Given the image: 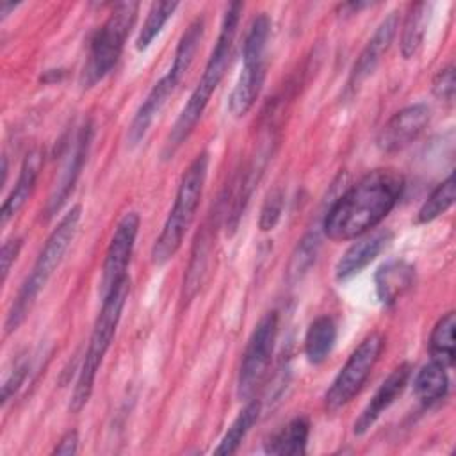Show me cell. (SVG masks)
<instances>
[{
	"label": "cell",
	"instance_id": "obj_18",
	"mask_svg": "<svg viewBox=\"0 0 456 456\" xmlns=\"http://www.w3.org/2000/svg\"><path fill=\"white\" fill-rule=\"evenodd\" d=\"M415 280V269L404 260H392L378 267L374 276L378 299L390 306L394 305L411 285Z\"/></svg>",
	"mask_w": 456,
	"mask_h": 456
},
{
	"label": "cell",
	"instance_id": "obj_20",
	"mask_svg": "<svg viewBox=\"0 0 456 456\" xmlns=\"http://www.w3.org/2000/svg\"><path fill=\"white\" fill-rule=\"evenodd\" d=\"M337 340V326L330 315L317 317L305 335V356L312 365H321Z\"/></svg>",
	"mask_w": 456,
	"mask_h": 456
},
{
	"label": "cell",
	"instance_id": "obj_25",
	"mask_svg": "<svg viewBox=\"0 0 456 456\" xmlns=\"http://www.w3.org/2000/svg\"><path fill=\"white\" fill-rule=\"evenodd\" d=\"M319 248H321L319 230L312 228L303 235V239L297 242V246L290 256V262L287 267V278L290 283H296L308 273V269L315 264Z\"/></svg>",
	"mask_w": 456,
	"mask_h": 456
},
{
	"label": "cell",
	"instance_id": "obj_19",
	"mask_svg": "<svg viewBox=\"0 0 456 456\" xmlns=\"http://www.w3.org/2000/svg\"><path fill=\"white\" fill-rule=\"evenodd\" d=\"M310 435V422L306 417L299 415L289 420L280 431H276L264 445L267 454L276 456H297L306 452Z\"/></svg>",
	"mask_w": 456,
	"mask_h": 456
},
{
	"label": "cell",
	"instance_id": "obj_14",
	"mask_svg": "<svg viewBox=\"0 0 456 456\" xmlns=\"http://www.w3.org/2000/svg\"><path fill=\"white\" fill-rule=\"evenodd\" d=\"M397 28H399V12L392 11L378 25L372 37L367 41V45L360 52L358 59L354 61L351 75H349V87L360 86L369 75H372V71L376 69V66L379 64L383 55L390 48V45L397 34Z\"/></svg>",
	"mask_w": 456,
	"mask_h": 456
},
{
	"label": "cell",
	"instance_id": "obj_7",
	"mask_svg": "<svg viewBox=\"0 0 456 456\" xmlns=\"http://www.w3.org/2000/svg\"><path fill=\"white\" fill-rule=\"evenodd\" d=\"M137 11V2L116 4L102 27L93 34L87 59L78 78L82 89L96 86L112 71L118 59L121 57L125 41L135 23Z\"/></svg>",
	"mask_w": 456,
	"mask_h": 456
},
{
	"label": "cell",
	"instance_id": "obj_22",
	"mask_svg": "<svg viewBox=\"0 0 456 456\" xmlns=\"http://www.w3.org/2000/svg\"><path fill=\"white\" fill-rule=\"evenodd\" d=\"M454 328L456 315L454 312H447L436 321L429 337L431 360L445 369L452 367L454 363Z\"/></svg>",
	"mask_w": 456,
	"mask_h": 456
},
{
	"label": "cell",
	"instance_id": "obj_28",
	"mask_svg": "<svg viewBox=\"0 0 456 456\" xmlns=\"http://www.w3.org/2000/svg\"><path fill=\"white\" fill-rule=\"evenodd\" d=\"M283 200H285V194L280 187L273 189L267 194V198L260 208V219H258V226L262 232H269L278 224L281 212H283Z\"/></svg>",
	"mask_w": 456,
	"mask_h": 456
},
{
	"label": "cell",
	"instance_id": "obj_5",
	"mask_svg": "<svg viewBox=\"0 0 456 456\" xmlns=\"http://www.w3.org/2000/svg\"><path fill=\"white\" fill-rule=\"evenodd\" d=\"M128 292H130V278L126 276L103 297V305L94 321V326H93V331L89 337V344H87V349H86L80 370H78V378H77V383H75V388L71 394L69 410L73 413L80 411L87 404V401L93 394L98 369H100V365L112 344V338L116 335V328L119 324L125 303L128 299Z\"/></svg>",
	"mask_w": 456,
	"mask_h": 456
},
{
	"label": "cell",
	"instance_id": "obj_31",
	"mask_svg": "<svg viewBox=\"0 0 456 456\" xmlns=\"http://www.w3.org/2000/svg\"><path fill=\"white\" fill-rule=\"evenodd\" d=\"M21 249V239H12L4 242L2 246V253H0V260H2V280L7 278L11 265L14 264V260L18 258V253Z\"/></svg>",
	"mask_w": 456,
	"mask_h": 456
},
{
	"label": "cell",
	"instance_id": "obj_2",
	"mask_svg": "<svg viewBox=\"0 0 456 456\" xmlns=\"http://www.w3.org/2000/svg\"><path fill=\"white\" fill-rule=\"evenodd\" d=\"M240 12H242V4L240 2H232L221 20V27H219V34H217V41L212 48V53L205 64L203 75L198 80L196 87L192 89L187 103L183 105V109L180 110L175 125L171 126V132L166 139V146H164V157L169 159L185 141L187 137L192 134V130L196 128L198 121L201 119L208 100L212 96V93L217 89L219 82L224 77V71L228 68L230 62V55H232V48H233V41H235V34H237V27H239V20H240Z\"/></svg>",
	"mask_w": 456,
	"mask_h": 456
},
{
	"label": "cell",
	"instance_id": "obj_15",
	"mask_svg": "<svg viewBox=\"0 0 456 456\" xmlns=\"http://www.w3.org/2000/svg\"><path fill=\"white\" fill-rule=\"evenodd\" d=\"M410 376H411L410 363H401L387 376V379L374 392L367 406L362 410L360 417L354 420V426H353L354 435H365L376 424V420L385 413V410H388L390 404L403 394Z\"/></svg>",
	"mask_w": 456,
	"mask_h": 456
},
{
	"label": "cell",
	"instance_id": "obj_6",
	"mask_svg": "<svg viewBox=\"0 0 456 456\" xmlns=\"http://www.w3.org/2000/svg\"><path fill=\"white\" fill-rule=\"evenodd\" d=\"M203 28H205V21L203 18H196L182 34L175 55H173V62L169 66V69L166 71V75H162L153 87L150 89V93L146 94V98L142 100V103L139 105L128 132H126V141L130 146H137L148 134L151 123L155 121V118L160 114L162 107L167 103L169 96L175 93V89L178 87V84L182 82L183 75L187 73V69L191 68L194 55L198 52V46L203 39Z\"/></svg>",
	"mask_w": 456,
	"mask_h": 456
},
{
	"label": "cell",
	"instance_id": "obj_23",
	"mask_svg": "<svg viewBox=\"0 0 456 456\" xmlns=\"http://www.w3.org/2000/svg\"><path fill=\"white\" fill-rule=\"evenodd\" d=\"M429 18V4L419 2L410 7V12L404 20L403 39H401V53L404 59H411L422 46L426 27Z\"/></svg>",
	"mask_w": 456,
	"mask_h": 456
},
{
	"label": "cell",
	"instance_id": "obj_33",
	"mask_svg": "<svg viewBox=\"0 0 456 456\" xmlns=\"http://www.w3.org/2000/svg\"><path fill=\"white\" fill-rule=\"evenodd\" d=\"M18 4H12V2H2L0 4V14H2V20L7 18V14L16 7Z\"/></svg>",
	"mask_w": 456,
	"mask_h": 456
},
{
	"label": "cell",
	"instance_id": "obj_29",
	"mask_svg": "<svg viewBox=\"0 0 456 456\" xmlns=\"http://www.w3.org/2000/svg\"><path fill=\"white\" fill-rule=\"evenodd\" d=\"M30 370V362L27 358H21L14 367L12 370L5 376L4 383H2V404L5 406L7 401L18 392V388L23 385L27 374Z\"/></svg>",
	"mask_w": 456,
	"mask_h": 456
},
{
	"label": "cell",
	"instance_id": "obj_32",
	"mask_svg": "<svg viewBox=\"0 0 456 456\" xmlns=\"http://www.w3.org/2000/svg\"><path fill=\"white\" fill-rule=\"evenodd\" d=\"M77 451H78V433L71 429L57 442L52 454H75Z\"/></svg>",
	"mask_w": 456,
	"mask_h": 456
},
{
	"label": "cell",
	"instance_id": "obj_12",
	"mask_svg": "<svg viewBox=\"0 0 456 456\" xmlns=\"http://www.w3.org/2000/svg\"><path fill=\"white\" fill-rule=\"evenodd\" d=\"M242 61L244 66L228 98V109L235 118L251 110L265 82V50H242Z\"/></svg>",
	"mask_w": 456,
	"mask_h": 456
},
{
	"label": "cell",
	"instance_id": "obj_16",
	"mask_svg": "<svg viewBox=\"0 0 456 456\" xmlns=\"http://www.w3.org/2000/svg\"><path fill=\"white\" fill-rule=\"evenodd\" d=\"M392 240L390 230H378L369 235H362L353 242L335 265V278L346 281L367 267Z\"/></svg>",
	"mask_w": 456,
	"mask_h": 456
},
{
	"label": "cell",
	"instance_id": "obj_4",
	"mask_svg": "<svg viewBox=\"0 0 456 456\" xmlns=\"http://www.w3.org/2000/svg\"><path fill=\"white\" fill-rule=\"evenodd\" d=\"M208 171V153L203 151L183 171L175 203L164 221L162 232L151 248V260L155 265H166L182 248L183 237L194 221L196 210L201 201L205 180Z\"/></svg>",
	"mask_w": 456,
	"mask_h": 456
},
{
	"label": "cell",
	"instance_id": "obj_21",
	"mask_svg": "<svg viewBox=\"0 0 456 456\" xmlns=\"http://www.w3.org/2000/svg\"><path fill=\"white\" fill-rule=\"evenodd\" d=\"M449 390V378H447V369L442 367L436 362H429L420 370L415 374L413 379V392L417 399L422 404H433L440 399L445 397Z\"/></svg>",
	"mask_w": 456,
	"mask_h": 456
},
{
	"label": "cell",
	"instance_id": "obj_3",
	"mask_svg": "<svg viewBox=\"0 0 456 456\" xmlns=\"http://www.w3.org/2000/svg\"><path fill=\"white\" fill-rule=\"evenodd\" d=\"M80 217H82V207L73 205L61 217L57 226L48 235V239H46L45 246L41 248L30 273L23 280V283H21V287H20L12 305H11V310H9L7 319H5V331L7 333L18 330V326L28 315V312H30L32 305L36 303L39 292L46 287L48 280L57 271L59 264L62 262V258H64V255L69 248V244L75 239Z\"/></svg>",
	"mask_w": 456,
	"mask_h": 456
},
{
	"label": "cell",
	"instance_id": "obj_26",
	"mask_svg": "<svg viewBox=\"0 0 456 456\" xmlns=\"http://www.w3.org/2000/svg\"><path fill=\"white\" fill-rule=\"evenodd\" d=\"M454 200H456V182H454V175H449L426 198V201L419 208L417 221L422 223V224L435 221L436 217H440L442 214H445L452 207Z\"/></svg>",
	"mask_w": 456,
	"mask_h": 456
},
{
	"label": "cell",
	"instance_id": "obj_10",
	"mask_svg": "<svg viewBox=\"0 0 456 456\" xmlns=\"http://www.w3.org/2000/svg\"><path fill=\"white\" fill-rule=\"evenodd\" d=\"M139 226H141V217L137 212H126L116 224L109 248L105 251V260L102 267V280H100L102 299L119 281L126 278V269L134 253Z\"/></svg>",
	"mask_w": 456,
	"mask_h": 456
},
{
	"label": "cell",
	"instance_id": "obj_8",
	"mask_svg": "<svg viewBox=\"0 0 456 456\" xmlns=\"http://www.w3.org/2000/svg\"><path fill=\"white\" fill-rule=\"evenodd\" d=\"M383 349V337L379 333H370L365 337L358 347L349 354L344 367L338 370L330 388L324 394V404L330 411L346 406L363 387L370 370L374 369L379 353Z\"/></svg>",
	"mask_w": 456,
	"mask_h": 456
},
{
	"label": "cell",
	"instance_id": "obj_30",
	"mask_svg": "<svg viewBox=\"0 0 456 456\" xmlns=\"http://www.w3.org/2000/svg\"><path fill=\"white\" fill-rule=\"evenodd\" d=\"M454 66L449 64L447 68L440 69L433 80V93L436 98L444 100V102H452L454 100Z\"/></svg>",
	"mask_w": 456,
	"mask_h": 456
},
{
	"label": "cell",
	"instance_id": "obj_1",
	"mask_svg": "<svg viewBox=\"0 0 456 456\" xmlns=\"http://www.w3.org/2000/svg\"><path fill=\"white\" fill-rule=\"evenodd\" d=\"M404 178L395 169H374L335 200L322 221L331 240H351L378 226L397 205Z\"/></svg>",
	"mask_w": 456,
	"mask_h": 456
},
{
	"label": "cell",
	"instance_id": "obj_17",
	"mask_svg": "<svg viewBox=\"0 0 456 456\" xmlns=\"http://www.w3.org/2000/svg\"><path fill=\"white\" fill-rule=\"evenodd\" d=\"M41 166H43V157L39 151H30L25 157L20 175H18V180H16L12 191L9 192V196L2 203V210H0L2 226H5L25 207V203L32 196Z\"/></svg>",
	"mask_w": 456,
	"mask_h": 456
},
{
	"label": "cell",
	"instance_id": "obj_11",
	"mask_svg": "<svg viewBox=\"0 0 456 456\" xmlns=\"http://www.w3.org/2000/svg\"><path fill=\"white\" fill-rule=\"evenodd\" d=\"M431 110L424 103H413L397 110L378 132L376 146L383 153H395L410 146L428 126Z\"/></svg>",
	"mask_w": 456,
	"mask_h": 456
},
{
	"label": "cell",
	"instance_id": "obj_24",
	"mask_svg": "<svg viewBox=\"0 0 456 456\" xmlns=\"http://www.w3.org/2000/svg\"><path fill=\"white\" fill-rule=\"evenodd\" d=\"M260 401H249L240 413L235 417V420L230 424V428L226 429V433L223 435L219 445L216 447V454H232L239 449V445L242 444V440L246 438V435L249 433V429L255 426V422L258 420L260 415Z\"/></svg>",
	"mask_w": 456,
	"mask_h": 456
},
{
	"label": "cell",
	"instance_id": "obj_27",
	"mask_svg": "<svg viewBox=\"0 0 456 456\" xmlns=\"http://www.w3.org/2000/svg\"><path fill=\"white\" fill-rule=\"evenodd\" d=\"M178 9V2H153L150 5V11L146 14V20L137 34L135 48L139 52L146 50L153 39L162 32L167 20L173 16V12Z\"/></svg>",
	"mask_w": 456,
	"mask_h": 456
},
{
	"label": "cell",
	"instance_id": "obj_13",
	"mask_svg": "<svg viewBox=\"0 0 456 456\" xmlns=\"http://www.w3.org/2000/svg\"><path fill=\"white\" fill-rule=\"evenodd\" d=\"M93 134H94V128H93L91 121H86L78 128V132L73 139V144L69 146V153L66 155V162H64V166L59 173V178L53 185V191L48 198L46 216H53L61 208V205L68 200L69 192L73 191L75 182L80 176L84 162L87 159V153H89V148H91V142H93Z\"/></svg>",
	"mask_w": 456,
	"mask_h": 456
},
{
	"label": "cell",
	"instance_id": "obj_9",
	"mask_svg": "<svg viewBox=\"0 0 456 456\" xmlns=\"http://www.w3.org/2000/svg\"><path fill=\"white\" fill-rule=\"evenodd\" d=\"M276 337H278V312L271 310L256 322L248 340V346L244 349L240 369H239V379H237L239 397L242 399L251 397L256 387L262 383L274 353Z\"/></svg>",
	"mask_w": 456,
	"mask_h": 456
}]
</instances>
